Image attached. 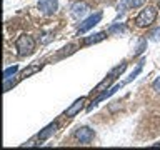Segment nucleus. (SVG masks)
Masks as SVG:
<instances>
[{
    "label": "nucleus",
    "mask_w": 160,
    "mask_h": 150,
    "mask_svg": "<svg viewBox=\"0 0 160 150\" xmlns=\"http://www.w3.org/2000/svg\"><path fill=\"white\" fill-rule=\"evenodd\" d=\"M107 33L108 32H97V33H93V35H88V37L83 38V45H93V43L102 42V40L107 37Z\"/></svg>",
    "instance_id": "nucleus-11"
},
{
    "label": "nucleus",
    "mask_w": 160,
    "mask_h": 150,
    "mask_svg": "<svg viewBox=\"0 0 160 150\" xmlns=\"http://www.w3.org/2000/svg\"><path fill=\"white\" fill-rule=\"evenodd\" d=\"M152 90L155 93H160V75L152 82Z\"/></svg>",
    "instance_id": "nucleus-17"
},
{
    "label": "nucleus",
    "mask_w": 160,
    "mask_h": 150,
    "mask_svg": "<svg viewBox=\"0 0 160 150\" xmlns=\"http://www.w3.org/2000/svg\"><path fill=\"white\" fill-rule=\"evenodd\" d=\"M147 48V38H142L138 42V45H137V48H135V52H133V57H137V55H140V53H143V50Z\"/></svg>",
    "instance_id": "nucleus-15"
},
{
    "label": "nucleus",
    "mask_w": 160,
    "mask_h": 150,
    "mask_svg": "<svg viewBox=\"0 0 160 150\" xmlns=\"http://www.w3.org/2000/svg\"><path fill=\"white\" fill-rule=\"evenodd\" d=\"M73 137H75V140H77V142L87 145V143H90V142L93 140L95 132H93V130L90 128V127H78L77 130H75Z\"/></svg>",
    "instance_id": "nucleus-6"
},
{
    "label": "nucleus",
    "mask_w": 160,
    "mask_h": 150,
    "mask_svg": "<svg viewBox=\"0 0 160 150\" xmlns=\"http://www.w3.org/2000/svg\"><path fill=\"white\" fill-rule=\"evenodd\" d=\"M157 15H158V8L155 7V5H148V7H145L143 10H140V13L135 17V25L140 28L150 27V25L155 22Z\"/></svg>",
    "instance_id": "nucleus-3"
},
{
    "label": "nucleus",
    "mask_w": 160,
    "mask_h": 150,
    "mask_svg": "<svg viewBox=\"0 0 160 150\" xmlns=\"http://www.w3.org/2000/svg\"><path fill=\"white\" fill-rule=\"evenodd\" d=\"M142 67H143V60H140V62H138V65L135 67V70H133V72L128 75L127 78L123 80V82H120V83H117V85H113V87H110V88H107V90H103V92H100V93L97 95V98H95V100H92V103H90L88 107H87V110L90 112V110H92L93 107H97V105H98L100 102H102V100H107L108 97H112L113 93H117L118 90L123 87V85H127V83H130V82H132V80H135V78H137L138 75H140V72H142Z\"/></svg>",
    "instance_id": "nucleus-1"
},
{
    "label": "nucleus",
    "mask_w": 160,
    "mask_h": 150,
    "mask_svg": "<svg viewBox=\"0 0 160 150\" xmlns=\"http://www.w3.org/2000/svg\"><path fill=\"white\" fill-rule=\"evenodd\" d=\"M142 5H145V0H127L125 3H122L118 7V10H120L118 17L125 12V8H138V7H142Z\"/></svg>",
    "instance_id": "nucleus-12"
},
{
    "label": "nucleus",
    "mask_w": 160,
    "mask_h": 150,
    "mask_svg": "<svg viewBox=\"0 0 160 150\" xmlns=\"http://www.w3.org/2000/svg\"><path fill=\"white\" fill-rule=\"evenodd\" d=\"M73 48H75V45H67V47H65V48H62L63 52L60 53V57H63V55H70V53H73V52H75Z\"/></svg>",
    "instance_id": "nucleus-18"
},
{
    "label": "nucleus",
    "mask_w": 160,
    "mask_h": 150,
    "mask_svg": "<svg viewBox=\"0 0 160 150\" xmlns=\"http://www.w3.org/2000/svg\"><path fill=\"white\" fill-rule=\"evenodd\" d=\"M15 48H17V53L20 55V57H27V55L33 53L35 50V40L32 35H20V37L15 40Z\"/></svg>",
    "instance_id": "nucleus-4"
},
{
    "label": "nucleus",
    "mask_w": 160,
    "mask_h": 150,
    "mask_svg": "<svg viewBox=\"0 0 160 150\" xmlns=\"http://www.w3.org/2000/svg\"><path fill=\"white\" fill-rule=\"evenodd\" d=\"M102 17H103V13H102V12H95V13H92V15H88V17L82 22V25L78 27V35H82V33H85V32H88L90 28H93L97 23H100Z\"/></svg>",
    "instance_id": "nucleus-5"
},
{
    "label": "nucleus",
    "mask_w": 160,
    "mask_h": 150,
    "mask_svg": "<svg viewBox=\"0 0 160 150\" xmlns=\"http://www.w3.org/2000/svg\"><path fill=\"white\" fill-rule=\"evenodd\" d=\"M57 130H58V123H57V122L48 123L43 130H40V133H38V140H48L50 137H52V135H55V132H57Z\"/></svg>",
    "instance_id": "nucleus-10"
},
{
    "label": "nucleus",
    "mask_w": 160,
    "mask_h": 150,
    "mask_svg": "<svg viewBox=\"0 0 160 150\" xmlns=\"http://www.w3.org/2000/svg\"><path fill=\"white\" fill-rule=\"evenodd\" d=\"M107 32L112 35V33H125L127 32V27H125L123 23H113V25H110Z\"/></svg>",
    "instance_id": "nucleus-13"
},
{
    "label": "nucleus",
    "mask_w": 160,
    "mask_h": 150,
    "mask_svg": "<svg viewBox=\"0 0 160 150\" xmlns=\"http://www.w3.org/2000/svg\"><path fill=\"white\" fill-rule=\"evenodd\" d=\"M17 72H18V65H12V67H7V68L3 70V80L12 78Z\"/></svg>",
    "instance_id": "nucleus-14"
},
{
    "label": "nucleus",
    "mask_w": 160,
    "mask_h": 150,
    "mask_svg": "<svg viewBox=\"0 0 160 150\" xmlns=\"http://www.w3.org/2000/svg\"><path fill=\"white\" fill-rule=\"evenodd\" d=\"M85 102H87V97H80V98H77L67 110H65V117H75V115H78L80 110L83 108V103H85Z\"/></svg>",
    "instance_id": "nucleus-8"
},
{
    "label": "nucleus",
    "mask_w": 160,
    "mask_h": 150,
    "mask_svg": "<svg viewBox=\"0 0 160 150\" xmlns=\"http://www.w3.org/2000/svg\"><path fill=\"white\" fill-rule=\"evenodd\" d=\"M37 7L43 15H53L58 10V0H38Z\"/></svg>",
    "instance_id": "nucleus-7"
},
{
    "label": "nucleus",
    "mask_w": 160,
    "mask_h": 150,
    "mask_svg": "<svg viewBox=\"0 0 160 150\" xmlns=\"http://www.w3.org/2000/svg\"><path fill=\"white\" fill-rule=\"evenodd\" d=\"M70 10H72V15H73V17L80 18V17H83V15L88 13L90 7H88L85 2H73L72 7H70Z\"/></svg>",
    "instance_id": "nucleus-9"
},
{
    "label": "nucleus",
    "mask_w": 160,
    "mask_h": 150,
    "mask_svg": "<svg viewBox=\"0 0 160 150\" xmlns=\"http://www.w3.org/2000/svg\"><path fill=\"white\" fill-rule=\"evenodd\" d=\"M40 67H42V65H40V63H37V65H32V67H30V68H25L23 72H22V75H20V77H22V78L28 77V75H32V73H35V72H37V70H38Z\"/></svg>",
    "instance_id": "nucleus-16"
},
{
    "label": "nucleus",
    "mask_w": 160,
    "mask_h": 150,
    "mask_svg": "<svg viewBox=\"0 0 160 150\" xmlns=\"http://www.w3.org/2000/svg\"><path fill=\"white\" fill-rule=\"evenodd\" d=\"M125 68H127V62L123 60V62H120V65H117V67H113L112 70H110V73H108L107 77H105V78L102 80V82H100V83L97 85V87L93 88V92H95V93H100L102 90L110 88V87H112V83H113L115 80H117V78L120 77V75H122V73L125 72Z\"/></svg>",
    "instance_id": "nucleus-2"
}]
</instances>
